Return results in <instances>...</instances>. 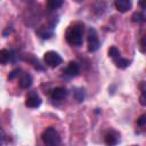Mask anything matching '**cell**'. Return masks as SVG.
<instances>
[{"label": "cell", "mask_w": 146, "mask_h": 146, "mask_svg": "<svg viewBox=\"0 0 146 146\" xmlns=\"http://www.w3.org/2000/svg\"><path fill=\"white\" fill-rule=\"evenodd\" d=\"M83 33H84L83 23L75 22L67 27L65 32V39L68 44L74 47H80L83 42Z\"/></svg>", "instance_id": "cell-1"}, {"label": "cell", "mask_w": 146, "mask_h": 146, "mask_svg": "<svg viewBox=\"0 0 146 146\" xmlns=\"http://www.w3.org/2000/svg\"><path fill=\"white\" fill-rule=\"evenodd\" d=\"M41 138L46 146H58L60 144V136L58 131L52 127L47 128L42 132Z\"/></svg>", "instance_id": "cell-2"}, {"label": "cell", "mask_w": 146, "mask_h": 146, "mask_svg": "<svg viewBox=\"0 0 146 146\" xmlns=\"http://www.w3.org/2000/svg\"><path fill=\"white\" fill-rule=\"evenodd\" d=\"M43 60H44V64L49 67H57L60 63H62V57L58 52L54 51V50H49L47 52H44L43 55Z\"/></svg>", "instance_id": "cell-3"}, {"label": "cell", "mask_w": 146, "mask_h": 146, "mask_svg": "<svg viewBox=\"0 0 146 146\" xmlns=\"http://www.w3.org/2000/svg\"><path fill=\"white\" fill-rule=\"evenodd\" d=\"M87 42H88V51L95 52L99 48V40L97 32L94 27H90L88 31V36H87Z\"/></svg>", "instance_id": "cell-4"}, {"label": "cell", "mask_w": 146, "mask_h": 146, "mask_svg": "<svg viewBox=\"0 0 146 146\" xmlns=\"http://www.w3.org/2000/svg\"><path fill=\"white\" fill-rule=\"evenodd\" d=\"M41 98L40 96L35 92V91H32L30 92L27 96H26V99H25V106L30 107V108H35V107H39L41 105Z\"/></svg>", "instance_id": "cell-5"}, {"label": "cell", "mask_w": 146, "mask_h": 146, "mask_svg": "<svg viewBox=\"0 0 146 146\" xmlns=\"http://www.w3.org/2000/svg\"><path fill=\"white\" fill-rule=\"evenodd\" d=\"M104 141L107 146H116L117 143L120 141V133L112 130L110 132H107L105 135V138H104Z\"/></svg>", "instance_id": "cell-6"}, {"label": "cell", "mask_w": 146, "mask_h": 146, "mask_svg": "<svg viewBox=\"0 0 146 146\" xmlns=\"http://www.w3.org/2000/svg\"><path fill=\"white\" fill-rule=\"evenodd\" d=\"M66 96H67V90L63 87H57V88L52 89L51 92H50V98L55 102H60Z\"/></svg>", "instance_id": "cell-7"}, {"label": "cell", "mask_w": 146, "mask_h": 146, "mask_svg": "<svg viewBox=\"0 0 146 146\" xmlns=\"http://www.w3.org/2000/svg\"><path fill=\"white\" fill-rule=\"evenodd\" d=\"M33 83V78L29 73H22L18 79V86L22 89H29Z\"/></svg>", "instance_id": "cell-8"}, {"label": "cell", "mask_w": 146, "mask_h": 146, "mask_svg": "<svg viewBox=\"0 0 146 146\" xmlns=\"http://www.w3.org/2000/svg\"><path fill=\"white\" fill-rule=\"evenodd\" d=\"M79 72H80V66H79V64L75 63V62H70L68 65L66 66V68L64 70V73H65L67 76H70V78L76 76V75L79 74Z\"/></svg>", "instance_id": "cell-9"}, {"label": "cell", "mask_w": 146, "mask_h": 146, "mask_svg": "<svg viewBox=\"0 0 146 146\" xmlns=\"http://www.w3.org/2000/svg\"><path fill=\"white\" fill-rule=\"evenodd\" d=\"M114 5H115V8H116L120 13H125V11H128V10L131 8V6H132V3H131L130 0H116V1L114 2Z\"/></svg>", "instance_id": "cell-10"}, {"label": "cell", "mask_w": 146, "mask_h": 146, "mask_svg": "<svg viewBox=\"0 0 146 146\" xmlns=\"http://www.w3.org/2000/svg\"><path fill=\"white\" fill-rule=\"evenodd\" d=\"M11 60V52L7 49H0V64L6 65Z\"/></svg>", "instance_id": "cell-11"}, {"label": "cell", "mask_w": 146, "mask_h": 146, "mask_svg": "<svg viewBox=\"0 0 146 146\" xmlns=\"http://www.w3.org/2000/svg\"><path fill=\"white\" fill-rule=\"evenodd\" d=\"M114 60V63H115V65L119 67V68H125V67H128L129 65H130V60L129 59H127V58H123V57H117V58H115V59H113Z\"/></svg>", "instance_id": "cell-12"}, {"label": "cell", "mask_w": 146, "mask_h": 146, "mask_svg": "<svg viewBox=\"0 0 146 146\" xmlns=\"http://www.w3.org/2000/svg\"><path fill=\"white\" fill-rule=\"evenodd\" d=\"M62 5H63V1L60 0H49L47 2V8L49 10H56L59 7H62Z\"/></svg>", "instance_id": "cell-13"}, {"label": "cell", "mask_w": 146, "mask_h": 146, "mask_svg": "<svg viewBox=\"0 0 146 146\" xmlns=\"http://www.w3.org/2000/svg\"><path fill=\"white\" fill-rule=\"evenodd\" d=\"M36 33H38L42 39H49V38L52 36V31H48V29L44 27V26H42L40 30H38Z\"/></svg>", "instance_id": "cell-14"}, {"label": "cell", "mask_w": 146, "mask_h": 146, "mask_svg": "<svg viewBox=\"0 0 146 146\" xmlns=\"http://www.w3.org/2000/svg\"><path fill=\"white\" fill-rule=\"evenodd\" d=\"M74 97H75V99H76L79 103L83 102V99H84V89H82V88L76 89V90L74 91Z\"/></svg>", "instance_id": "cell-15"}, {"label": "cell", "mask_w": 146, "mask_h": 146, "mask_svg": "<svg viewBox=\"0 0 146 146\" xmlns=\"http://www.w3.org/2000/svg\"><path fill=\"white\" fill-rule=\"evenodd\" d=\"M108 56L110 57H112L113 59H115V58H117V57H120L121 55H120V50L116 48V47H111L110 49H108Z\"/></svg>", "instance_id": "cell-16"}, {"label": "cell", "mask_w": 146, "mask_h": 146, "mask_svg": "<svg viewBox=\"0 0 146 146\" xmlns=\"http://www.w3.org/2000/svg\"><path fill=\"white\" fill-rule=\"evenodd\" d=\"M131 19H132V22L140 23V22H144V21H145V16H144L143 13H135V14L131 16Z\"/></svg>", "instance_id": "cell-17"}, {"label": "cell", "mask_w": 146, "mask_h": 146, "mask_svg": "<svg viewBox=\"0 0 146 146\" xmlns=\"http://www.w3.org/2000/svg\"><path fill=\"white\" fill-rule=\"evenodd\" d=\"M19 72H21V70H19V68H16V70L11 71V72L9 73V75H8V79H9V80L15 79L16 76H18V75H19Z\"/></svg>", "instance_id": "cell-18"}, {"label": "cell", "mask_w": 146, "mask_h": 146, "mask_svg": "<svg viewBox=\"0 0 146 146\" xmlns=\"http://www.w3.org/2000/svg\"><path fill=\"white\" fill-rule=\"evenodd\" d=\"M137 124H138L139 127H144V125L146 124V115H145V114H143V115L139 116V119L137 120Z\"/></svg>", "instance_id": "cell-19"}, {"label": "cell", "mask_w": 146, "mask_h": 146, "mask_svg": "<svg viewBox=\"0 0 146 146\" xmlns=\"http://www.w3.org/2000/svg\"><path fill=\"white\" fill-rule=\"evenodd\" d=\"M5 138H6V135H5V131L0 128V144H2L3 143V140H5Z\"/></svg>", "instance_id": "cell-20"}, {"label": "cell", "mask_w": 146, "mask_h": 146, "mask_svg": "<svg viewBox=\"0 0 146 146\" xmlns=\"http://www.w3.org/2000/svg\"><path fill=\"white\" fill-rule=\"evenodd\" d=\"M140 51L145 52V38H143L140 41Z\"/></svg>", "instance_id": "cell-21"}, {"label": "cell", "mask_w": 146, "mask_h": 146, "mask_svg": "<svg viewBox=\"0 0 146 146\" xmlns=\"http://www.w3.org/2000/svg\"><path fill=\"white\" fill-rule=\"evenodd\" d=\"M140 104H141L143 106H145V105H146V98H145V94H141V96H140Z\"/></svg>", "instance_id": "cell-22"}]
</instances>
